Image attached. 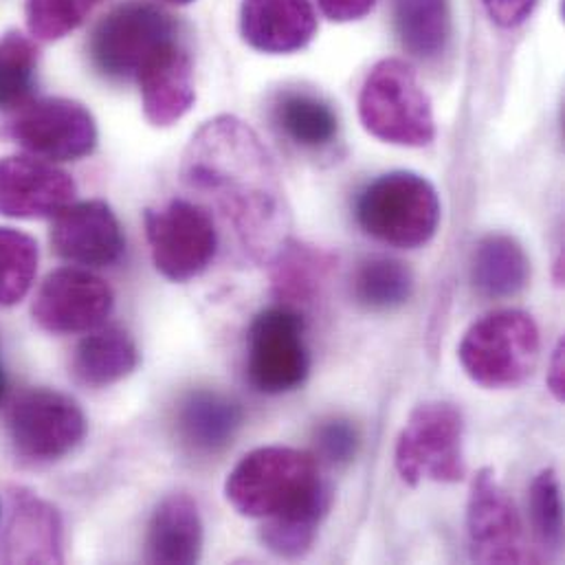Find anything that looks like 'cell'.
<instances>
[{
  "label": "cell",
  "instance_id": "cell-1",
  "mask_svg": "<svg viewBox=\"0 0 565 565\" xmlns=\"http://www.w3.org/2000/svg\"><path fill=\"white\" fill-rule=\"evenodd\" d=\"M181 174L190 190L218 207L254 260H271L288 241L290 216L278 170L245 121H207L190 141Z\"/></svg>",
  "mask_w": 565,
  "mask_h": 565
},
{
  "label": "cell",
  "instance_id": "cell-2",
  "mask_svg": "<svg viewBox=\"0 0 565 565\" xmlns=\"http://www.w3.org/2000/svg\"><path fill=\"white\" fill-rule=\"evenodd\" d=\"M227 502L245 518L274 520L330 509V489L315 456L290 447H260L247 454L225 482Z\"/></svg>",
  "mask_w": 565,
  "mask_h": 565
},
{
  "label": "cell",
  "instance_id": "cell-3",
  "mask_svg": "<svg viewBox=\"0 0 565 565\" xmlns=\"http://www.w3.org/2000/svg\"><path fill=\"white\" fill-rule=\"evenodd\" d=\"M356 221L379 243L418 249L438 232L440 199L425 177L405 170L387 172L359 194Z\"/></svg>",
  "mask_w": 565,
  "mask_h": 565
},
{
  "label": "cell",
  "instance_id": "cell-4",
  "mask_svg": "<svg viewBox=\"0 0 565 565\" xmlns=\"http://www.w3.org/2000/svg\"><path fill=\"white\" fill-rule=\"evenodd\" d=\"M359 117L385 143L423 148L436 137L431 99L403 60H383L370 71L359 95Z\"/></svg>",
  "mask_w": 565,
  "mask_h": 565
},
{
  "label": "cell",
  "instance_id": "cell-5",
  "mask_svg": "<svg viewBox=\"0 0 565 565\" xmlns=\"http://www.w3.org/2000/svg\"><path fill=\"white\" fill-rule=\"evenodd\" d=\"M540 348V328L529 312L495 310L465 332L458 356L471 381L489 390H507L533 374Z\"/></svg>",
  "mask_w": 565,
  "mask_h": 565
},
{
  "label": "cell",
  "instance_id": "cell-6",
  "mask_svg": "<svg viewBox=\"0 0 565 565\" xmlns=\"http://www.w3.org/2000/svg\"><path fill=\"white\" fill-rule=\"evenodd\" d=\"M462 414L449 403L418 405L394 449V465L403 482L418 487L423 480L460 482L467 476L462 454Z\"/></svg>",
  "mask_w": 565,
  "mask_h": 565
},
{
  "label": "cell",
  "instance_id": "cell-7",
  "mask_svg": "<svg viewBox=\"0 0 565 565\" xmlns=\"http://www.w3.org/2000/svg\"><path fill=\"white\" fill-rule=\"evenodd\" d=\"M172 40H177V24L166 11L148 0H128L95 26L88 55L102 75L130 79Z\"/></svg>",
  "mask_w": 565,
  "mask_h": 565
},
{
  "label": "cell",
  "instance_id": "cell-8",
  "mask_svg": "<svg viewBox=\"0 0 565 565\" xmlns=\"http://www.w3.org/2000/svg\"><path fill=\"white\" fill-rule=\"evenodd\" d=\"M143 221L152 263L163 278L190 282L214 263L218 230L205 207L174 199L163 210H148Z\"/></svg>",
  "mask_w": 565,
  "mask_h": 565
},
{
  "label": "cell",
  "instance_id": "cell-9",
  "mask_svg": "<svg viewBox=\"0 0 565 565\" xmlns=\"http://www.w3.org/2000/svg\"><path fill=\"white\" fill-rule=\"evenodd\" d=\"M303 317L292 306L263 310L247 343V376L263 394H286L303 385L310 372V354L303 339Z\"/></svg>",
  "mask_w": 565,
  "mask_h": 565
},
{
  "label": "cell",
  "instance_id": "cell-10",
  "mask_svg": "<svg viewBox=\"0 0 565 565\" xmlns=\"http://www.w3.org/2000/svg\"><path fill=\"white\" fill-rule=\"evenodd\" d=\"M86 434V416L66 394L22 392L9 412V438L15 454L31 462H53L71 454Z\"/></svg>",
  "mask_w": 565,
  "mask_h": 565
},
{
  "label": "cell",
  "instance_id": "cell-11",
  "mask_svg": "<svg viewBox=\"0 0 565 565\" xmlns=\"http://www.w3.org/2000/svg\"><path fill=\"white\" fill-rule=\"evenodd\" d=\"M9 135L33 157L77 161L97 146V126L88 108L73 99H31L9 126Z\"/></svg>",
  "mask_w": 565,
  "mask_h": 565
},
{
  "label": "cell",
  "instance_id": "cell-12",
  "mask_svg": "<svg viewBox=\"0 0 565 565\" xmlns=\"http://www.w3.org/2000/svg\"><path fill=\"white\" fill-rule=\"evenodd\" d=\"M467 533L471 557L478 564H526L535 559L526 548L520 511L491 469H482L471 484Z\"/></svg>",
  "mask_w": 565,
  "mask_h": 565
},
{
  "label": "cell",
  "instance_id": "cell-13",
  "mask_svg": "<svg viewBox=\"0 0 565 565\" xmlns=\"http://www.w3.org/2000/svg\"><path fill=\"white\" fill-rule=\"evenodd\" d=\"M115 306L113 288L84 269L53 271L35 295L31 312L35 323L53 334L90 332L99 328Z\"/></svg>",
  "mask_w": 565,
  "mask_h": 565
},
{
  "label": "cell",
  "instance_id": "cell-14",
  "mask_svg": "<svg viewBox=\"0 0 565 565\" xmlns=\"http://www.w3.org/2000/svg\"><path fill=\"white\" fill-rule=\"evenodd\" d=\"M75 199L73 179L40 157L0 161V214L9 218H53Z\"/></svg>",
  "mask_w": 565,
  "mask_h": 565
},
{
  "label": "cell",
  "instance_id": "cell-15",
  "mask_svg": "<svg viewBox=\"0 0 565 565\" xmlns=\"http://www.w3.org/2000/svg\"><path fill=\"white\" fill-rule=\"evenodd\" d=\"M53 252L82 267H113L121 260L126 241L115 212L104 201L71 203L51 227Z\"/></svg>",
  "mask_w": 565,
  "mask_h": 565
},
{
  "label": "cell",
  "instance_id": "cell-16",
  "mask_svg": "<svg viewBox=\"0 0 565 565\" xmlns=\"http://www.w3.org/2000/svg\"><path fill=\"white\" fill-rule=\"evenodd\" d=\"M143 113L154 126H172L194 106V66L179 38L163 44L137 73Z\"/></svg>",
  "mask_w": 565,
  "mask_h": 565
},
{
  "label": "cell",
  "instance_id": "cell-17",
  "mask_svg": "<svg viewBox=\"0 0 565 565\" xmlns=\"http://www.w3.org/2000/svg\"><path fill=\"white\" fill-rule=\"evenodd\" d=\"M241 31L263 53H295L315 38L317 15L310 0H245Z\"/></svg>",
  "mask_w": 565,
  "mask_h": 565
},
{
  "label": "cell",
  "instance_id": "cell-18",
  "mask_svg": "<svg viewBox=\"0 0 565 565\" xmlns=\"http://www.w3.org/2000/svg\"><path fill=\"white\" fill-rule=\"evenodd\" d=\"M203 555V520L192 498H166L148 526L146 559L150 564H196Z\"/></svg>",
  "mask_w": 565,
  "mask_h": 565
},
{
  "label": "cell",
  "instance_id": "cell-19",
  "mask_svg": "<svg viewBox=\"0 0 565 565\" xmlns=\"http://www.w3.org/2000/svg\"><path fill=\"white\" fill-rule=\"evenodd\" d=\"M62 559V522L57 511L26 491H15L7 529V562L60 564Z\"/></svg>",
  "mask_w": 565,
  "mask_h": 565
},
{
  "label": "cell",
  "instance_id": "cell-20",
  "mask_svg": "<svg viewBox=\"0 0 565 565\" xmlns=\"http://www.w3.org/2000/svg\"><path fill=\"white\" fill-rule=\"evenodd\" d=\"M245 420L243 407L210 390L192 392L179 409V434L188 447L201 454H216L232 445Z\"/></svg>",
  "mask_w": 565,
  "mask_h": 565
},
{
  "label": "cell",
  "instance_id": "cell-21",
  "mask_svg": "<svg viewBox=\"0 0 565 565\" xmlns=\"http://www.w3.org/2000/svg\"><path fill=\"white\" fill-rule=\"evenodd\" d=\"M139 365V350L132 337L119 326L95 328L73 354V376L88 387H108L130 376Z\"/></svg>",
  "mask_w": 565,
  "mask_h": 565
},
{
  "label": "cell",
  "instance_id": "cell-22",
  "mask_svg": "<svg viewBox=\"0 0 565 565\" xmlns=\"http://www.w3.org/2000/svg\"><path fill=\"white\" fill-rule=\"evenodd\" d=\"M274 121L290 143L303 150L330 148L339 137V117L330 102L306 88L278 93Z\"/></svg>",
  "mask_w": 565,
  "mask_h": 565
},
{
  "label": "cell",
  "instance_id": "cell-23",
  "mask_svg": "<svg viewBox=\"0 0 565 565\" xmlns=\"http://www.w3.org/2000/svg\"><path fill=\"white\" fill-rule=\"evenodd\" d=\"M531 278V260L524 247L507 236L493 234L480 241L473 254V286L489 299L522 292Z\"/></svg>",
  "mask_w": 565,
  "mask_h": 565
},
{
  "label": "cell",
  "instance_id": "cell-24",
  "mask_svg": "<svg viewBox=\"0 0 565 565\" xmlns=\"http://www.w3.org/2000/svg\"><path fill=\"white\" fill-rule=\"evenodd\" d=\"M394 20L403 46L416 57L445 53L451 38L449 0H394Z\"/></svg>",
  "mask_w": 565,
  "mask_h": 565
},
{
  "label": "cell",
  "instance_id": "cell-25",
  "mask_svg": "<svg viewBox=\"0 0 565 565\" xmlns=\"http://www.w3.org/2000/svg\"><path fill=\"white\" fill-rule=\"evenodd\" d=\"M274 271H271V282H274V292L276 297L286 303V306H297L310 301L319 284L326 280L332 258L310 245L301 243H290L286 241L280 252L271 258Z\"/></svg>",
  "mask_w": 565,
  "mask_h": 565
},
{
  "label": "cell",
  "instance_id": "cell-26",
  "mask_svg": "<svg viewBox=\"0 0 565 565\" xmlns=\"http://www.w3.org/2000/svg\"><path fill=\"white\" fill-rule=\"evenodd\" d=\"M352 292L367 310H394L412 297L414 276L401 260L372 258L356 269Z\"/></svg>",
  "mask_w": 565,
  "mask_h": 565
},
{
  "label": "cell",
  "instance_id": "cell-27",
  "mask_svg": "<svg viewBox=\"0 0 565 565\" xmlns=\"http://www.w3.org/2000/svg\"><path fill=\"white\" fill-rule=\"evenodd\" d=\"M38 51L20 31L0 38V110H20L35 88Z\"/></svg>",
  "mask_w": 565,
  "mask_h": 565
},
{
  "label": "cell",
  "instance_id": "cell-28",
  "mask_svg": "<svg viewBox=\"0 0 565 565\" xmlns=\"http://www.w3.org/2000/svg\"><path fill=\"white\" fill-rule=\"evenodd\" d=\"M38 243L9 227H0V306H13L31 290L38 274Z\"/></svg>",
  "mask_w": 565,
  "mask_h": 565
},
{
  "label": "cell",
  "instance_id": "cell-29",
  "mask_svg": "<svg viewBox=\"0 0 565 565\" xmlns=\"http://www.w3.org/2000/svg\"><path fill=\"white\" fill-rule=\"evenodd\" d=\"M529 515L540 546L557 555L564 542V511L559 478L553 469H544L533 480L529 491Z\"/></svg>",
  "mask_w": 565,
  "mask_h": 565
},
{
  "label": "cell",
  "instance_id": "cell-30",
  "mask_svg": "<svg viewBox=\"0 0 565 565\" xmlns=\"http://www.w3.org/2000/svg\"><path fill=\"white\" fill-rule=\"evenodd\" d=\"M104 0H26V26L38 40H60L75 31Z\"/></svg>",
  "mask_w": 565,
  "mask_h": 565
},
{
  "label": "cell",
  "instance_id": "cell-31",
  "mask_svg": "<svg viewBox=\"0 0 565 565\" xmlns=\"http://www.w3.org/2000/svg\"><path fill=\"white\" fill-rule=\"evenodd\" d=\"M323 518L326 515L321 513H295L265 520L260 540L274 555L282 559H301L306 553H310Z\"/></svg>",
  "mask_w": 565,
  "mask_h": 565
},
{
  "label": "cell",
  "instance_id": "cell-32",
  "mask_svg": "<svg viewBox=\"0 0 565 565\" xmlns=\"http://www.w3.org/2000/svg\"><path fill=\"white\" fill-rule=\"evenodd\" d=\"M317 449L330 465H348L359 449V431L350 420L332 418L317 429Z\"/></svg>",
  "mask_w": 565,
  "mask_h": 565
},
{
  "label": "cell",
  "instance_id": "cell-33",
  "mask_svg": "<svg viewBox=\"0 0 565 565\" xmlns=\"http://www.w3.org/2000/svg\"><path fill=\"white\" fill-rule=\"evenodd\" d=\"M487 13L500 26H518L522 24L535 9L537 0H482Z\"/></svg>",
  "mask_w": 565,
  "mask_h": 565
},
{
  "label": "cell",
  "instance_id": "cell-34",
  "mask_svg": "<svg viewBox=\"0 0 565 565\" xmlns=\"http://www.w3.org/2000/svg\"><path fill=\"white\" fill-rule=\"evenodd\" d=\"M317 2L321 11L334 22L359 20L367 11H372V7L376 4V0H317Z\"/></svg>",
  "mask_w": 565,
  "mask_h": 565
},
{
  "label": "cell",
  "instance_id": "cell-35",
  "mask_svg": "<svg viewBox=\"0 0 565 565\" xmlns=\"http://www.w3.org/2000/svg\"><path fill=\"white\" fill-rule=\"evenodd\" d=\"M565 341L562 339L553 352V359H551V370H548V385H551V392L555 394L557 401H564L565 398V372H564V359H565Z\"/></svg>",
  "mask_w": 565,
  "mask_h": 565
},
{
  "label": "cell",
  "instance_id": "cell-36",
  "mask_svg": "<svg viewBox=\"0 0 565 565\" xmlns=\"http://www.w3.org/2000/svg\"><path fill=\"white\" fill-rule=\"evenodd\" d=\"M4 392H7V379H4V370H2V365H0V403H2V398H4Z\"/></svg>",
  "mask_w": 565,
  "mask_h": 565
},
{
  "label": "cell",
  "instance_id": "cell-37",
  "mask_svg": "<svg viewBox=\"0 0 565 565\" xmlns=\"http://www.w3.org/2000/svg\"><path fill=\"white\" fill-rule=\"evenodd\" d=\"M168 2H174V4H188V2H192V0H168Z\"/></svg>",
  "mask_w": 565,
  "mask_h": 565
}]
</instances>
